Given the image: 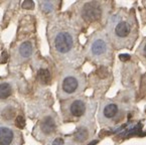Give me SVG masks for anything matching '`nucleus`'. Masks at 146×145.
I'll list each match as a JSON object with an SVG mask.
<instances>
[{"mask_svg":"<svg viewBox=\"0 0 146 145\" xmlns=\"http://www.w3.org/2000/svg\"><path fill=\"white\" fill-rule=\"evenodd\" d=\"M14 123H15V126L18 127L19 129H22L24 126H25V122H24V119L22 116H17V117L15 118Z\"/></svg>","mask_w":146,"mask_h":145,"instance_id":"dca6fc26","label":"nucleus"},{"mask_svg":"<svg viewBox=\"0 0 146 145\" xmlns=\"http://www.w3.org/2000/svg\"><path fill=\"white\" fill-rule=\"evenodd\" d=\"M98 76H99L100 78H106L108 76V71L106 68H104V67H102V68H100L99 70H98Z\"/></svg>","mask_w":146,"mask_h":145,"instance_id":"f3484780","label":"nucleus"},{"mask_svg":"<svg viewBox=\"0 0 146 145\" xmlns=\"http://www.w3.org/2000/svg\"><path fill=\"white\" fill-rule=\"evenodd\" d=\"M88 136H89L88 130L85 128H81V129H79V130H77V132L74 135V138H75V140L78 141V142H83V141H85L88 138Z\"/></svg>","mask_w":146,"mask_h":145,"instance_id":"ddd939ff","label":"nucleus"},{"mask_svg":"<svg viewBox=\"0 0 146 145\" xmlns=\"http://www.w3.org/2000/svg\"><path fill=\"white\" fill-rule=\"evenodd\" d=\"M83 17L87 21H95L99 19L102 14V9L99 3L89 2L84 4L83 7Z\"/></svg>","mask_w":146,"mask_h":145,"instance_id":"20e7f679","label":"nucleus"},{"mask_svg":"<svg viewBox=\"0 0 146 145\" xmlns=\"http://www.w3.org/2000/svg\"><path fill=\"white\" fill-rule=\"evenodd\" d=\"M12 93V87L8 83L0 84V99H6Z\"/></svg>","mask_w":146,"mask_h":145,"instance_id":"f8f14e48","label":"nucleus"},{"mask_svg":"<svg viewBox=\"0 0 146 145\" xmlns=\"http://www.w3.org/2000/svg\"><path fill=\"white\" fill-rule=\"evenodd\" d=\"M90 51L94 57H101L107 51V43L105 39H96L90 47Z\"/></svg>","mask_w":146,"mask_h":145,"instance_id":"423d86ee","label":"nucleus"},{"mask_svg":"<svg viewBox=\"0 0 146 145\" xmlns=\"http://www.w3.org/2000/svg\"><path fill=\"white\" fill-rule=\"evenodd\" d=\"M144 53H145V56H146V45H145V47H144Z\"/></svg>","mask_w":146,"mask_h":145,"instance_id":"412c9836","label":"nucleus"},{"mask_svg":"<svg viewBox=\"0 0 146 145\" xmlns=\"http://www.w3.org/2000/svg\"><path fill=\"white\" fill-rule=\"evenodd\" d=\"M86 112V103L81 99L73 100L69 105V113L73 117H81Z\"/></svg>","mask_w":146,"mask_h":145,"instance_id":"39448f33","label":"nucleus"},{"mask_svg":"<svg viewBox=\"0 0 146 145\" xmlns=\"http://www.w3.org/2000/svg\"><path fill=\"white\" fill-rule=\"evenodd\" d=\"M19 136L14 130L0 124V145H18Z\"/></svg>","mask_w":146,"mask_h":145,"instance_id":"7ed1b4c3","label":"nucleus"},{"mask_svg":"<svg viewBox=\"0 0 146 145\" xmlns=\"http://www.w3.org/2000/svg\"><path fill=\"white\" fill-rule=\"evenodd\" d=\"M40 7L44 12H50L54 9V3L52 2H41Z\"/></svg>","mask_w":146,"mask_h":145,"instance_id":"2eb2a0df","label":"nucleus"},{"mask_svg":"<svg viewBox=\"0 0 146 145\" xmlns=\"http://www.w3.org/2000/svg\"><path fill=\"white\" fill-rule=\"evenodd\" d=\"M119 58H120V60L123 61V62H126V61L130 60V56H129V55H127V53H124V55H120V56H119Z\"/></svg>","mask_w":146,"mask_h":145,"instance_id":"aec40b11","label":"nucleus"},{"mask_svg":"<svg viewBox=\"0 0 146 145\" xmlns=\"http://www.w3.org/2000/svg\"><path fill=\"white\" fill-rule=\"evenodd\" d=\"M15 113H16V111H15V108L13 105H6L1 110V116L5 121H11V120L14 119Z\"/></svg>","mask_w":146,"mask_h":145,"instance_id":"9b49d317","label":"nucleus"},{"mask_svg":"<svg viewBox=\"0 0 146 145\" xmlns=\"http://www.w3.org/2000/svg\"><path fill=\"white\" fill-rule=\"evenodd\" d=\"M33 6H35V4H33V2L32 1H25V2L22 3V7L25 9H30V8H33Z\"/></svg>","mask_w":146,"mask_h":145,"instance_id":"6ab92c4d","label":"nucleus"},{"mask_svg":"<svg viewBox=\"0 0 146 145\" xmlns=\"http://www.w3.org/2000/svg\"><path fill=\"white\" fill-rule=\"evenodd\" d=\"M38 79L40 80L41 83L46 84L50 81V72L46 69H41L38 72Z\"/></svg>","mask_w":146,"mask_h":145,"instance_id":"4468645a","label":"nucleus"},{"mask_svg":"<svg viewBox=\"0 0 146 145\" xmlns=\"http://www.w3.org/2000/svg\"><path fill=\"white\" fill-rule=\"evenodd\" d=\"M50 145H64V139L62 137H56L52 140V144Z\"/></svg>","mask_w":146,"mask_h":145,"instance_id":"a211bd4d","label":"nucleus"},{"mask_svg":"<svg viewBox=\"0 0 146 145\" xmlns=\"http://www.w3.org/2000/svg\"><path fill=\"white\" fill-rule=\"evenodd\" d=\"M118 113V106L114 103H109L103 109V116L106 119H111Z\"/></svg>","mask_w":146,"mask_h":145,"instance_id":"9d476101","label":"nucleus"},{"mask_svg":"<svg viewBox=\"0 0 146 145\" xmlns=\"http://www.w3.org/2000/svg\"><path fill=\"white\" fill-rule=\"evenodd\" d=\"M56 121L50 116H47V117L43 118V120L40 122V131L44 135H48L50 133H52L56 130Z\"/></svg>","mask_w":146,"mask_h":145,"instance_id":"0eeeda50","label":"nucleus"},{"mask_svg":"<svg viewBox=\"0 0 146 145\" xmlns=\"http://www.w3.org/2000/svg\"><path fill=\"white\" fill-rule=\"evenodd\" d=\"M83 80L79 75L67 74L62 78L60 86V93L62 96H70L80 92L82 89Z\"/></svg>","mask_w":146,"mask_h":145,"instance_id":"f257e3e1","label":"nucleus"},{"mask_svg":"<svg viewBox=\"0 0 146 145\" xmlns=\"http://www.w3.org/2000/svg\"><path fill=\"white\" fill-rule=\"evenodd\" d=\"M32 51H33V47L30 41H24L18 47L17 49V57L20 60L24 61L27 60L30 56H31Z\"/></svg>","mask_w":146,"mask_h":145,"instance_id":"6e6552de","label":"nucleus"},{"mask_svg":"<svg viewBox=\"0 0 146 145\" xmlns=\"http://www.w3.org/2000/svg\"><path fill=\"white\" fill-rule=\"evenodd\" d=\"M130 30H131L130 24L125 21H122V22H119L116 25V27H115V33L119 37H126L130 33Z\"/></svg>","mask_w":146,"mask_h":145,"instance_id":"1a4fd4ad","label":"nucleus"},{"mask_svg":"<svg viewBox=\"0 0 146 145\" xmlns=\"http://www.w3.org/2000/svg\"><path fill=\"white\" fill-rule=\"evenodd\" d=\"M54 47L58 53H68L74 47V37L71 32L67 30H60L54 34Z\"/></svg>","mask_w":146,"mask_h":145,"instance_id":"f03ea898","label":"nucleus"}]
</instances>
